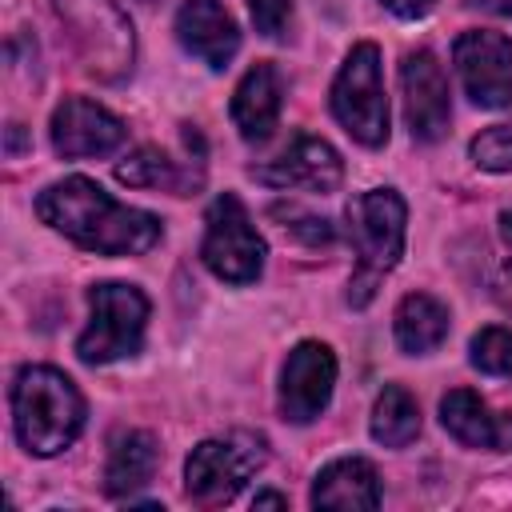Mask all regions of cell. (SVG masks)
<instances>
[{
    "label": "cell",
    "instance_id": "31",
    "mask_svg": "<svg viewBox=\"0 0 512 512\" xmlns=\"http://www.w3.org/2000/svg\"><path fill=\"white\" fill-rule=\"evenodd\" d=\"M144 4H152V0H144Z\"/></svg>",
    "mask_w": 512,
    "mask_h": 512
},
{
    "label": "cell",
    "instance_id": "10",
    "mask_svg": "<svg viewBox=\"0 0 512 512\" xmlns=\"http://www.w3.org/2000/svg\"><path fill=\"white\" fill-rule=\"evenodd\" d=\"M332 384H336V356L328 344L304 340L292 348L288 364H284V384H280V412L292 424H308L316 420L328 400H332Z\"/></svg>",
    "mask_w": 512,
    "mask_h": 512
},
{
    "label": "cell",
    "instance_id": "20",
    "mask_svg": "<svg viewBox=\"0 0 512 512\" xmlns=\"http://www.w3.org/2000/svg\"><path fill=\"white\" fill-rule=\"evenodd\" d=\"M420 432V408L400 384H384V392L372 404V436L384 448H404Z\"/></svg>",
    "mask_w": 512,
    "mask_h": 512
},
{
    "label": "cell",
    "instance_id": "7",
    "mask_svg": "<svg viewBox=\"0 0 512 512\" xmlns=\"http://www.w3.org/2000/svg\"><path fill=\"white\" fill-rule=\"evenodd\" d=\"M260 464H264L260 436L236 432L228 440H204L192 448L184 464V488L196 504L216 508V504H228Z\"/></svg>",
    "mask_w": 512,
    "mask_h": 512
},
{
    "label": "cell",
    "instance_id": "14",
    "mask_svg": "<svg viewBox=\"0 0 512 512\" xmlns=\"http://www.w3.org/2000/svg\"><path fill=\"white\" fill-rule=\"evenodd\" d=\"M176 36L208 68H224L240 48L236 20L216 0H184L176 12Z\"/></svg>",
    "mask_w": 512,
    "mask_h": 512
},
{
    "label": "cell",
    "instance_id": "21",
    "mask_svg": "<svg viewBox=\"0 0 512 512\" xmlns=\"http://www.w3.org/2000/svg\"><path fill=\"white\" fill-rule=\"evenodd\" d=\"M116 180L132 188H176V192L188 188L176 172V160H168L160 148H136L124 164H116Z\"/></svg>",
    "mask_w": 512,
    "mask_h": 512
},
{
    "label": "cell",
    "instance_id": "19",
    "mask_svg": "<svg viewBox=\"0 0 512 512\" xmlns=\"http://www.w3.org/2000/svg\"><path fill=\"white\" fill-rule=\"evenodd\" d=\"M444 336H448V308L436 296L412 292V296L400 300V308H396V344L408 356L440 348Z\"/></svg>",
    "mask_w": 512,
    "mask_h": 512
},
{
    "label": "cell",
    "instance_id": "30",
    "mask_svg": "<svg viewBox=\"0 0 512 512\" xmlns=\"http://www.w3.org/2000/svg\"><path fill=\"white\" fill-rule=\"evenodd\" d=\"M504 232L512 236V212H504Z\"/></svg>",
    "mask_w": 512,
    "mask_h": 512
},
{
    "label": "cell",
    "instance_id": "6",
    "mask_svg": "<svg viewBox=\"0 0 512 512\" xmlns=\"http://www.w3.org/2000/svg\"><path fill=\"white\" fill-rule=\"evenodd\" d=\"M332 112L352 140L364 148H380L388 140V100L380 84V52L376 44H356L332 84Z\"/></svg>",
    "mask_w": 512,
    "mask_h": 512
},
{
    "label": "cell",
    "instance_id": "17",
    "mask_svg": "<svg viewBox=\"0 0 512 512\" xmlns=\"http://www.w3.org/2000/svg\"><path fill=\"white\" fill-rule=\"evenodd\" d=\"M312 504L316 508H352V512H372L380 504V480L376 468L360 456L328 464L316 484H312Z\"/></svg>",
    "mask_w": 512,
    "mask_h": 512
},
{
    "label": "cell",
    "instance_id": "22",
    "mask_svg": "<svg viewBox=\"0 0 512 512\" xmlns=\"http://www.w3.org/2000/svg\"><path fill=\"white\" fill-rule=\"evenodd\" d=\"M472 364L488 376H508L512 372V332L492 324L472 336Z\"/></svg>",
    "mask_w": 512,
    "mask_h": 512
},
{
    "label": "cell",
    "instance_id": "2",
    "mask_svg": "<svg viewBox=\"0 0 512 512\" xmlns=\"http://www.w3.org/2000/svg\"><path fill=\"white\" fill-rule=\"evenodd\" d=\"M12 420L16 436L32 456L64 452L84 428V400L76 384L56 368H24L12 384Z\"/></svg>",
    "mask_w": 512,
    "mask_h": 512
},
{
    "label": "cell",
    "instance_id": "16",
    "mask_svg": "<svg viewBox=\"0 0 512 512\" xmlns=\"http://www.w3.org/2000/svg\"><path fill=\"white\" fill-rule=\"evenodd\" d=\"M280 100H284L280 72L272 64H252L244 72V80L236 84V96H232V120H236L240 136L264 140L280 120Z\"/></svg>",
    "mask_w": 512,
    "mask_h": 512
},
{
    "label": "cell",
    "instance_id": "9",
    "mask_svg": "<svg viewBox=\"0 0 512 512\" xmlns=\"http://www.w3.org/2000/svg\"><path fill=\"white\" fill-rule=\"evenodd\" d=\"M456 72L472 104L504 108L512 104V40L500 32H464L452 48Z\"/></svg>",
    "mask_w": 512,
    "mask_h": 512
},
{
    "label": "cell",
    "instance_id": "18",
    "mask_svg": "<svg viewBox=\"0 0 512 512\" xmlns=\"http://www.w3.org/2000/svg\"><path fill=\"white\" fill-rule=\"evenodd\" d=\"M156 460H160V448L148 432H120L108 448V464H104V488L108 496H132L140 492L152 472H156Z\"/></svg>",
    "mask_w": 512,
    "mask_h": 512
},
{
    "label": "cell",
    "instance_id": "23",
    "mask_svg": "<svg viewBox=\"0 0 512 512\" xmlns=\"http://www.w3.org/2000/svg\"><path fill=\"white\" fill-rule=\"evenodd\" d=\"M472 160L488 172H512V124H496L472 140Z\"/></svg>",
    "mask_w": 512,
    "mask_h": 512
},
{
    "label": "cell",
    "instance_id": "25",
    "mask_svg": "<svg viewBox=\"0 0 512 512\" xmlns=\"http://www.w3.org/2000/svg\"><path fill=\"white\" fill-rule=\"evenodd\" d=\"M248 12H252V24L256 32L280 40L288 32V20H292V4L288 0H248Z\"/></svg>",
    "mask_w": 512,
    "mask_h": 512
},
{
    "label": "cell",
    "instance_id": "5",
    "mask_svg": "<svg viewBox=\"0 0 512 512\" xmlns=\"http://www.w3.org/2000/svg\"><path fill=\"white\" fill-rule=\"evenodd\" d=\"M92 320L76 340V356L84 364H112L120 356H136L148 324V300L132 284H96L88 292Z\"/></svg>",
    "mask_w": 512,
    "mask_h": 512
},
{
    "label": "cell",
    "instance_id": "1",
    "mask_svg": "<svg viewBox=\"0 0 512 512\" xmlns=\"http://www.w3.org/2000/svg\"><path fill=\"white\" fill-rule=\"evenodd\" d=\"M36 212L44 224L64 232L72 244L100 252V256H132L148 252L160 240V220L152 212L116 204L96 180L68 176L48 184L36 196Z\"/></svg>",
    "mask_w": 512,
    "mask_h": 512
},
{
    "label": "cell",
    "instance_id": "27",
    "mask_svg": "<svg viewBox=\"0 0 512 512\" xmlns=\"http://www.w3.org/2000/svg\"><path fill=\"white\" fill-rule=\"evenodd\" d=\"M468 4L480 12H492V16H512V0H468Z\"/></svg>",
    "mask_w": 512,
    "mask_h": 512
},
{
    "label": "cell",
    "instance_id": "3",
    "mask_svg": "<svg viewBox=\"0 0 512 512\" xmlns=\"http://www.w3.org/2000/svg\"><path fill=\"white\" fill-rule=\"evenodd\" d=\"M404 200L392 188H372L348 208V232L356 248V276L348 288V300L364 308L384 280V272L396 268L404 252Z\"/></svg>",
    "mask_w": 512,
    "mask_h": 512
},
{
    "label": "cell",
    "instance_id": "8",
    "mask_svg": "<svg viewBox=\"0 0 512 512\" xmlns=\"http://www.w3.org/2000/svg\"><path fill=\"white\" fill-rule=\"evenodd\" d=\"M200 256L228 284H252L260 276V268H264V240L256 236L240 196L224 192V196L212 200Z\"/></svg>",
    "mask_w": 512,
    "mask_h": 512
},
{
    "label": "cell",
    "instance_id": "12",
    "mask_svg": "<svg viewBox=\"0 0 512 512\" xmlns=\"http://www.w3.org/2000/svg\"><path fill=\"white\" fill-rule=\"evenodd\" d=\"M120 144H124V124L108 108H100L84 96H72L52 112V148L64 160L104 156Z\"/></svg>",
    "mask_w": 512,
    "mask_h": 512
},
{
    "label": "cell",
    "instance_id": "26",
    "mask_svg": "<svg viewBox=\"0 0 512 512\" xmlns=\"http://www.w3.org/2000/svg\"><path fill=\"white\" fill-rule=\"evenodd\" d=\"M384 8H392L396 16H424L432 8V0H380Z\"/></svg>",
    "mask_w": 512,
    "mask_h": 512
},
{
    "label": "cell",
    "instance_id": "28",
    "mask_svg": "<svg viewBox=\"0 0 512 512\" xmlns=\"http://www.w3.org/2000/svg\"><path fill=\"white\" fill-rule=\"evenodd\" d=\"M256 508H284V496H276V492H264V496H256Z\"/></svg>",
    "mask_w": 512,
    "mask_h": 512
},
{
    "label": "cell",
    "instance_id": "4",
    "mask_svg": "<svg viewBox=\"0 0 512 512\" xmlns=\"http://www.w3.org/2000/svg\"><path fill=\"white\" fill-rule=\"evenodd\" d=\"M56 16L72 32V44L88 68V76L116 84L132 72L136 36L116 0H52Z\"/></svg>",
    "mask_w": 512,
    "mask_h": 512
},
{
    "label": "cell",
    "instance_id": "29",
    "mask_svg": "<svg viewBox=\"0 0 512 512\" xmlns=\"http://www.w3.org/2000/svg\"><path fill=\"white\" fill-rule=\"evenodd\" d=\"M20 144H24V132H20V124H12L8 128V152H20Z\"/></svg>",
    "mask_w": 512,
    "mask_h": 512
},
{
    "label": "cell",
    "instance_id": "13",
    "mask_svg": "<svg viewBox=\"0 0 512 512\" xmlns=\"http://www.w3.org/2000/svg\"><path fill=\"white\" fill-rule=\"evenodd\" d=\"M256 180L272 184V188H308V192H336L344 164L336 156V148L328 140L316 136H296L276 160L252 168Z\"/></svg>",
    "mask_w": 512,
    "mask_h": 512
},
{
    "label": "cell",
    "instance_id": "24",
    "mask_svg": "<svg viewBox=\"0 0 512 512\" xmlns=\"http://www.w3.org/2000/svg\"><path fill=\"white\" fill-rule=\"evenodd\" d=\"M272 212H276V216L284 220V228L296 232L304 244H328V240H332V224L320 220V216H308V212H300V208H284V204H276Z\"/></svg>",
    "mask_w": 512,
    "mask_h": 512
},
{
    "label": "cell",
    "instance_id": "15",
    "mask_svg": "<svg viewBox=\"0 0 512 512\" xmlns=\"http://www.w3.org/2000/svg\"><path fill=\"white\" fill-rule=\"evenodd\" d=\"M440 420L464 448H512V412L492 416V408L468 388H452L440 400Z\"/></svg>",
    "mask_w": 512,
    "mask_h": 512
},
{
    "label": "cell",
    "instance_id": "11",
    "mask_svg": "<svg viewBox=\"0 0 512 512\" xmlns=\"http://www.w3.org/2000/svg\"><path fill=\"white\" fill-rule=\"evenodd\" d=\"M400 92H404V116H408V128L416 140L432 144L444 136L448 128V80L436 64L432 52H408L404 64H400Z\"/></svg>",
    "mask_w": 512,
    "mask_h": 512
}]
</instances>
